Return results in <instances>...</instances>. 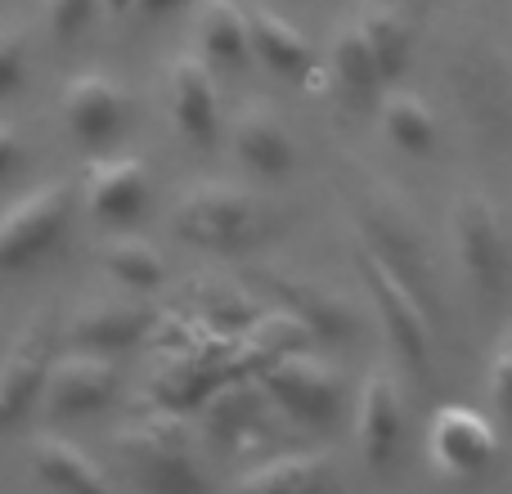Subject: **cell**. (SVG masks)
<instances>
[{
    "label": "cell",
    "mask_w": 512,
    "mask_h": 494,
    "mask_svg": "<svg viewBox=\"0 0 512 494\" xmlns=\"http://www.w3.org/2000/svg\"><path fill=\"white\" fill-rule=\"evenodd\" d=\"M346 203H351L355 243L369 247V252L423 301L427 315L441 319V283H436L432 247H427L423 230L414 225V216L405 212V203L382 185H355Z\"/></svg>",
    "instance_id": "1"
},
{
    "label": "cell",
    "mask_w": 512,
    "mask_h": 494,
    "mask_svg": "<svg viewBox=\"0 0 512 494\" xmlns=\"http://www.w3.org/2000/svg\"><path fill=\"white\" fill-rule=\"evenodd\" d=\"M351 265L364 279L369 306H373V315H378V328H382V337H387L396 364L414 382H423L427 373H432V315H427V306L364 243L351 247Z\"/></svg>",
    "instance_id": "2"
},
{
    "label": "cell",
    "mask_w": 512,
    "mask_h": 494,
    "mask_svg": "<svg viewBox=\"0 0 512 494\" xmlns=\"http://www.w3.org/2000/svg\"><path fill=\"white\" fill-rule=\"evenodd\" d=\"M450 252H454V265H459L463 283H468L486 306L508 292L512 247H508L504 216H499L490 194L463 189L450 203Z\"/></svg>",
    "instance_id": "3"
},
{
    "label": "cell",
    "mask_w": 512,
    "mask_h": 494,
    "mask_svg": "<svg viewBox=\"0 0 512 494\" xmlns=\"http://www.w3.org/2000/svg\"><path fill=\"white\" fill-rule=\"evenodd\" d=\"M171 230L203 252H243L265 234V212L234 185H194L171 207Z\"/></svg>",
    "instance_id": "4"
},
{
    "label": "cell",
    "mask_w": 512,
    "mask_h": 494,
    "mask_svg": "<svg viewBox=\"0 0 512 494\" xmlns=\"http://www.w3.org/2000/svg\"><path fill=\"white\" fill-rule=\"evenodd\" d=\"M72 216H77V189L68 180H50V185L14 198L0 212V274H23L45 252H54V243L68 234Z\"/></svg>",
    "instance_id": "5"
},
{
    "label": "cell",
    "mask_w": 512,
    "mask_h": 494,
    "mask_svg": "<svg viewBox=\"0 0 512 494\" xmlns=\"http://www.w3.org/2000/svg\"><path fill=\"white\" fill-rule=\"evenodd\" d=\"M450 86L468 126L481 140H495V144L512 140V72L490 45L472 41L454 54Z\"/></svg>",
    "instance_id": "6"
},
{
    "label": "cell",
    "mask_w": 512,
    "mask_h": 494,
    "mask_svg": "<svg viewBox=\"0 0 512 494\" xmlns=\"http://www.w3.org/2000/svg\"><path fill=\"white\" fill-rule=\"evenodd\" d=\"M261 391L288 418H297L301 427H315V432L333 427L346 409L342 378H337L328 364L310 360V355H301V351L274 355L270 369L261 373Z\"/></svg>",
    "instance_id": "7"
},
{
    "label": "cell",
    "mask_w": 512,
    "mask_h": 494,
    "mask_svg": "<svg viewBox=\"0 0 512 494\" xmlns=\"http://www.w3.org/2000/svg\"><path fill=\"white\" fill-rule=\"evenodd\" d=\"M117 400V364L113 355L95 351H72L63 360H50L41 391V414L50 423H81V418H99L113 409Z\"/></svg>",
    "instance_id": "8"
},
{
    "label": "cell",
    "mask_w": 512,
    "mask_h": 494,
    "mask_svg": "<svg viewBox=\"0 0 512 494\" xmlns=\"http://www.w3.org/2000/svg\"><path fill=\"white\" fill-rule=\"evenodd\" d=\"M499 454V432L486 414L472 405H441L427 423V459L441 477L450 481H472L495 463Z\"/></svg>",
    "instance_id": "9"
},
{
    "label": "cell",
    "mask_w": 512,
    "mask_h": 494,
    "mask_svg": "<svg viewBox=\"0 0 512 494\" xmlns=\"http://www.w3.org/2000/svg\"><path fill=\"white\" fill-rule=\"evenodd\" d=\"M167 113L171 126L194 149H216L221 144V90H216V68L198 50H180L167 68Z\"/></svg>",
    "instance_id": "10"
},
{
    "label": "cell",
    "mask_w": 512,
    "mask_h": 494,
    "mask_svg": "<svg viewBox=\"0 0 512 494\" xmlns=\"http://www.w3.org/2000/svg\"><path fill=\"white\" fill-rule=\"evenodd\" d=\"M153 180L140 158H117V153H99L90 162L86 180H81V207L90 221L99 225H131L149 212Z\"/></svg>",
    "instance_id": "11"
},
{
    "label": "cell",
    "mask_w": 512,
    "mask_h": 494,
    "mask_svg": "<svg viewBox=\"0 0 512 494\" xmlns=\"http://www.w3.org/2000/svg\"><path fill=\"white\" fill-rule=\"evenodd\" d=\"M59 108H63V122H68L72 140L90 153H108L126 131V95L104 72L72 77L59 95Z\"/></svg>",
    "instance_id": "12"
},
{
    "label": "cell",
    "mask_w": 512,
    "mask_h": 494,
    "mask_svg": "<svg viewBox=\"0 0 512 494\" xmlns=\"http://www.w3.org/2000/svg\"><path fill=\"white\" fill-rule=\"evenodd\" d=\"M355 445L369 468H391L405 445V400L387 369H373L355 391Z\"/></svg>",
    "instance_id": "13"
},
{
    "label": "cell",
    "mask_w": 512,
    "mask_h": 494,
    "mask_svg": "<svg viewBox=\"0 0 512 494\" xmlns=\"http://www.w3.org/2000/svg\"><path fill=\"white\" fill-rule=\"evenodd\" d=\"M45 373H50V328L36 319L0 355V432L18 427L32 409H41Z\"/></svg>",
    "instance_id": "14"
},
{
    "label": "cell",
    "mask_w": 512,
    "mask_h": 494,
    "mask_svg": "<svg viewBox=\"0 0 512 494\" xmlns=\"http://www.w3.org/2000/svg\"><path fill=\"white\" fill-rule=\"evenodd\" d=\"M248 32H252V63H261L270 77L288 81V86H306L324 68L310 36L292 18H283L279 9L270 5L248 9Z\"/></svg>",
    "instance_id": "15"
},
{
    "label": "cell",
    "mask_w": 512,
    "mask_h": 494,
    "mask_svg": "<svg viewBox=\"0 0 512 494\" xmlns=\"http://www.w3.org/2000/svg\"><path fill=\"white\" fill-rule=\"evenodd\" d=\"M230 144L234 158H239L243 171H252L265 185H279L297 171V140L292 131L270 113V108H243L239 122L230 126Z\"/></svg>",
    "instance_id": "16"
},
{
    "label": "cell",
    "mask_w": 512,
    "mask_h": 494,
    "mask_svg": "<svg viewBox=\"0 0 512 494\" xmlns=\"http://www.w3.org/2000/svg\"><path fill=\"white\" fill-rule=\"evenodd\" d=\"M328 81H333L337 99H342L346 108H355V113H364V117H378V104L391 90V81H387V72L378 68V59H373L360 23H346L342 32L333 36V50H328Z\"/></svg>",
    "instance_id": "17"
},
{
    "label": "cell",
    "mask_w": 512,
    "mask_h": 494,
    "mask_svg": "<svg viewBox=\"0 0 512 494\" xmlns=\"http://www.w3.org/2000/svg\"><path fill=\"white\" fill-rule=\"evenodd\" d=\"M153 315L140 301H95V306L72 315V351H95V355H122L149 337Z\"/></svg>",
    "instance_id": "18"
},
{
    "label": "cell",
    "mask_w": 512,
    "mask_h": 494,
    "mask_svg": "<svg viewBox=\"0 0 512 494\" xmlns=\"http://www.w3.org/2000/svg\"><path fill=\"white\" fill-rule=\"evenodd\" d=\"M355 23H360L364 41H369L378 68L387 72V81L400 86V81L409 77V68H414V54H418V32H414L409 9L396 5V0H364Z\"/></svg>",
    "instance_id": "19"
},
{
    "label": "cell",
    "mask_w": 512,
    "mask_h": 494,
    "mask_svg": "<svg viewBox=\"0 0 512 494\" xmlns=\"http://www.w3.org/2000/svg\"><path fill=\"white\" fill-rule=\"evenodd\" d=\"M378 126L391 149L414 162L441 153V117H436V108L427 104L423 95H414V90H405V86H391L387 95H382Z\"/></svg>",
    "instance_id": "20"
},
{
    "label": "cell",
    "mask_w": 512,
    "mask_h": 494,
    "mask_svg": "<svg viewBox=\"0 0 512 494\" xmlns=\"http://www.w3.org/2000/svg\"><path fill=\"white\" fill-rule=\"evenodd\" d=\"M198 54L212 68H248L252 63V32H248V9L239 0H203L198 5Z\"/></svg>",
    "instance_id": "21"
},
{
    "label": "cell",
    "mask_w": 512,
    "mask_h": 494,
    "mask_svg": "<svg viewBox=\"0 0 512 494\" xmlns=\"http://www.w3.org/2000/svg\"><path fill=\"white\" fill-rule=\"evenodd\" d=\"M32 481H41L45 490H77V494H99L113 486V477L68 436H36Z\"/></svg>",
    "instance_id": "22"
},
{
    "label": "cell",
    "mask_w": 512,
    "mask_h": 494,
    "mask_svg": "<svg viewBox=\"0 0 512 494\" xmlns=\"http://www.w3.org/2000/svg\"><path fill=\"white\" fill-rule=\"evenodd\" d=\"M122 463L131 472L135 486L144 490H198L203 477L189 468V459L180 450H171L162 436H122Z\"/></svg>",
    "instance_id": "23"
},
{
    "label": "cell",
    "mask_w": 512,
    "mask_h": 494,
    "mask_svg": "<svg viewBox=\"0 0 512 494\" xmlns=\"http://www.w3.org/2000/svg\"><path fill=\"white\" fill-rule=\"evenodd\" d=\"M337 481L333 463L324 454H274L261 468L243 472L239 490H274V494H310V490H328Z\"/></svg>",
    "instance_id": "24"
},
{
    "label": "cell",
    "mask_w": 512,
    "mask_h": 494,
    "mask_svg": "<svg viewBox=\"0 0 512 494\" xmlns=\"http://www.w3.org/2000/svg\"><path fill=\"white\" fill-rule=\"evenodd\" d=\"M99 265L104 274L126 292H158L167 283V261L153 243L135 239V234H117L99 247Z\"/></svg>",
    "instance_id": "25"
},
{
    "label": "cell",
    "mask_w": 512,
    "mask_h": 494,
    "mask_svg": "<svg viewBox=\"0 0 512 494\" xmlns=\"http://www.w3.org/2000/svg\"><path fill=\"white\" fill-rule=\"evenodd\" d=\"M270 288H274V297H279V306L292 310L315 337H328V342L351 337V310H346L337 297L310 288V283H283V279H274Z\"/></svg>",
    "instance_id": "26"
},
{
    "label": "cell",
    "mask_w": 512,
    "mask_h": 494,
    "mask_svg": "<svg viewBox=\"0 0 512 494\" xmlns=\"http://www.w3.org/2000/svg\"><path fill=\"white\" fill-rule=\"evenodd\" d=\"M27 81V36L18 27H0V104L14 99Z\"/></svg>",
    "instance_id": "27"
},
{
    "label": "cell",
    "mask_w": 512,
    "mask_h": 494,
    "mask_svg": "<svg viewBox=\"0 0 512 494\" xmlns=\"http://www.w3.org/2000/svg\"><path fill=\"white\" fill-rule=\"evenodd\" d=\"M99 14V0H45V27L54 41H77Z\"/></svg>",
    "instance_id": "28"
},
{
    "label": "cell",
    "mask_w": 512,
    "mask_h": 494,
    "mask_svg": "<svg viewBox=\"0 0 512 494\" xmlns=\"http://www.w3.org/2000/svg\"><path fill=\"white\" fill-rule=\"evenodd\" d=\"M490 396H495L499 418L512 427V328L504 333V342H499L495 360H490Z\"/></svg>",
    "instance_id": "29"
},
{
    "label": "cell",
    "mask_w": 512,
    "mask_h": 494,
    "mask_svg": "<svg viewBox=\"0 0 512 494\" xmlns=\"http://www.w3.org/2000/svg\"><path fill=\"white\" fill-rule=\"evenodd\" d=\"M23 167V135L14 122H0V185Z\"/></svg>",
    "instance_id": "30"
},
{
    "label": "cell",
    "mask_w": 512,
    "mask_h": 494,
    "mask_svg": "<svg viewBox=\"0 0 512 494\" xmlns=\"http://www.w3.org/2000/svg\"><path fill=\"white\" fill-rule=\"evenodd\" d=\"M194 0H135V14H144V18H171V14H180V9H189Z\"/></svg>",
    "instance_id": "31"
},
{
    "label": "cell",
    "mask_w": 512,
    "mask_h": 494,
    "mask_svg": "<svg viewBox=\"0 0 512 494\" xmlns=\"http://www.w3.org/2000/svg\"><path fill=\"white\" fill-rule=\"evenodd\" d=\"M99 14H108V18H126V14H135V0H99Z\"/></svg>",
    "instance_id": "32"
}]
</instances>
